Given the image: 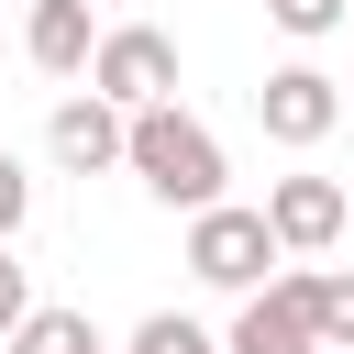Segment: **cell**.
<instances>
[{
  "label": "cell",
  "instance_id": "1",
  "mask_svg": "<svg viewBox=\"0 0 354 354\" xmlns=\"http://www.w3.org/2000/svg\"><path fill=\"white\" fill-rule=\"evenodd\" d=\"M122 166L144 177V199H166V210H210L221 199V133L199 122V111H177V100H144L133 111V133H122Z\"/></svg>",
  "mask_w": 354,
  "mask_h": 354
},
{
  "label": "cell",
  "instance_id": "2",
  "mask_svg": "<svg viewBox=\"0 0 354 354\" xmlns=\"http://www.w3.org/2000/svg\"><path fill=\"white\" fill-rule=\"evenodd\" d=\"M288 266V243H277V221L266 210H243V199H210V210H188V277L199 288H266Z\"/></svg>",
  "mask_w": 354,
  "mask_h": 354
},
{
  "label": "cell",
  "instance_id": "3",
  "mask_svg": "<svg viewBox=\"0 0 354 354\" xmlns=\"http://www.w3.org/2000/svg\"><path fill=\"white\" fill-rule=\"evenodd\" d=\"M88 88L144 111V100H177V44L155 22H100V55H88Z\"/></svg>",
  "mask_w": 354,
  "mask_h": 354
},
{
  "label": "cell",
  "instance_id": "4",
  "mask_svg": "<svg viewBox=\"0 0 354 354\" xmlns=\"http://www.w3.org/2000/svg\"><path fill=\"white\" fill-rule=\"evenodd\" d=\"M254 122H266V144H288V155H310L332 122H343V88L321 77V66H277L266 88H254Z\"/></svg>",
  "mask_w": 354,
  "mask_h": 354
},
{
  "label": "cell",
  "instance_id": "5",
  "mask_svg": "<svg viewBox=\"0 0 354 354\" xmlns=\"http://www.w3.org/2000/svg\"><path fill=\"white\" fill-rule=\"evenodd\" d=\"M122 133H133V111L88 88V100H55V122H44V155H55L66 177H111V166H122Z\"/></svg>",
  "mask_w": 354,
  "mask_h": 354
},
{
  "label": "cell",
  "instance_id": "6",
  "mask_svg": "<svg viewBox=\"0 0 354 354\" xmlns=\"http://www.w3.org/2000/svg\"><path fill=\"white\" fill-rule=\"evenodd\" d=\"M266 221H277V243H288V254H332V243H343V221H354V199H343V177H310V166H299V177H277V188H266Z\"/></svg>",
  "mask_w": 354,
  "mask_h": 354
},
{
  "label": "cell",
  "instance_id": "7",
  "mask_svg": "<svg viewBox=\"0 0 354 354\" xmlns=\"http://www.w3.org/2000/svg\"><path fill=\"white\" fill-rule=\"evenodd\" d=\"M232 354H321V332H310V310H299V288L288 277H266V288H243L232 299V332H221Z\"/></svg>",
  "mask_w": 354,
  "mask_h": 354
},
{
  "label": "cell",
  "instance_id": "8",
  "mask_svg": "<svg viewBox=\"0 0 354 354\" xmlns=\"http://www.w3.org/2000/svg\"><path fill=\"white\" fill-rule=\"evenodd\" d=\"M22 55H33L44 77H88V55H100V11H88V0H33Z\"/></svg>",
  "mask_w": 354,
  "mask_h": 354
},
{
  "label": "cell",
  "instance_id": "9",
  "mask_svg": "<svg viewBox=\"0 0 354 354\" xmlns=\"http://www.w3.org/2000/svg\"><path fill=\"white\" fill-rule=\"evenodd\" d=\"M288 288H299L321 354H354V266H288Z\"/></svg>",
  "mask_w": 354,
  "mask_h": 354
},
{
  "label": "cell",
  "instance_id": "10",
  "mask_svg": "<svg viewBox=\"0 0 354 354\" xmlns=\"http://www.w3.org/2000/svg\"><path fill=\"white\" fill-rule=\"evenodd\" d=\"M0 354H111V343L88 332V310H66V299L44 310V299H33V310L11 321V343H0Z\"/></svg>",
  "mask_w": 354,
  "mask_h": 354
},
{
  "label": "cell",
  "instance_id": "11",
  "mask_svg": "<svg viewBox=\"0 0 354 354\" xmlns=\"http://www.w3.org/2000/svg\"><path fill=\"white\" fill-rule=\"evenodd\" d=\"M122 354H232V343H221V332H199V321H188V310H144V321H133V343H122Z\"/></svg>",
  "mask_w": 354,
  "mask_h": 354
},
{
  "label": "cell",
  "instance_id": "12",
  "mask_svg": "<svg viewBox=\"0 0 354 354\" xmlns=\"http://www.w3.org/2000/svg\"><path fill=\"white\" fill-rule=\"evenodd\" d=\"M266 22H277V33H299V44H321V33H343V22H354V0H266Z\"/></svg>",
  "mask_w": 354,
  "mask_h": 354
},
{
  "label": "cell",
  "instance_id": "13",
  "mask_svg": "<svg viewBox=\"0 0 354 354\" xmlns=\"http://www.w3.org/2000/svg\"><path fill=\"white\" fill-rule=\"evenodd\" d=\"M22 221H33V177H22V166H11V155H0V243H11V232H22Z\"/></svg>",
  "mask_w": 354,
  "mask_h": 354
},
{
  "label": "cell",
  "instance_id": "14",
  "mask_svg": "<svg viewBox=\"0 0 354 354\" xmlns=\"http://www.w3.org/2000/svg\"><path fill=\"white\" fill-rule=\"evenodd\" d=\"M22 310H33V288H22V266H11V243H0V343H11Z\"/></svg>",
  "mask_w": 354,
  "mask_h": 354
}]
</instances>
